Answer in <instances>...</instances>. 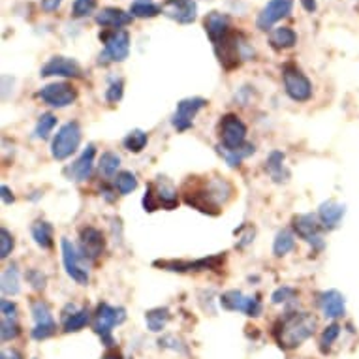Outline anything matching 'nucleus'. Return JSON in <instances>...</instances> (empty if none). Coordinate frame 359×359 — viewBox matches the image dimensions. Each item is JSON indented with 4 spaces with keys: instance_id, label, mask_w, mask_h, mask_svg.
Here are the masks:
<instances>
[{
    "instance_id": "f257e3e1",
    "label": "nucleus",
    "mask_w": 359,
    "mask_h": 359,
    "mask_svg": "<svg viewBox=\"0 0 359 359\" xmlns=\"http://www.w3.org/2000/svg\"><path fill=\"white\" fill-rule=\"evenodd\" d=\"M231 196H233V187L226 179H212L209 183H194L192 189L187 184V190H184L187 205L194 207L205 215H212V217L220 212V207L226 201H230Z\"/></svg>"
},
{
    "instance_id": "f03ea898",
    "label": "nucleus",
    "mask_w": 359,
    "mask_h": 359,
    "mask_svg": "<svg viewBox=\"0 0 359 359\" xmlns=\"http://www.w3.org/2000/svg\"><path fill=\"white\" fill-rule=\"evenodd\" d=\"M316 325L318 322L309 312H290L275 325L273 335L277 339L278 346L284 350H294L314 335Z\"/></svg>"
},
{
    "instance_id": "7ed1b4c3",
    "label": "nucleus",
    "mask_w": 359,
    "mask_h": 359,
    "mask_svg": "<svg viewBox=\"0 0 359 359\" xmlns=\"http://www.w3.org/2000/svg\"><path fill=\"white\" fill-rule=\"evenodd\" d=\"M126 320V312L121 306H111L107 303H100L95 314V331L100 335L106 346H113L111 331L115 325L123 324Z\"/></svg>"
},
{
    "instance_id": "20e7f679",
    "label": "nucleus",
    "mask_w": 359,
    "mask_h": 359,
    "mask_svg": "<svg viewBox=\"0 0 359 359\" xmlns=\"http://www.w3.org/2000/svg\"><path fill=\"white\" fill-rule=\"evenodd\" d=\"M226 256L224 254H217V256H209V258H200L194 262L189 259H164V262H154L156 267H162L165 271L173 273H192V271H220L224 265Z\"/></svg>"
},
{
    "instance_id": "39448f33",
    "label": "nucleus",
    "mask_w": 359,
    "mask_h": 359,
    "mask_svg": "<svg viewBox=\"0 0 359 359\" xmlns=\"http://www.w3.org/2000/svg\"><path fill=\"white\" fill-rule=\"evenodd\" d=\"M218 132H220V147L233 151V149H241L247 145L245 143L247 142V124L233 113H228L220 118Z\"/></svg>"
},
{
    "instance_id": "423d86ee",
    "label": "nucleus",
    "mask_w": 359,
    "mask_h": 359,
    "mask_svg": "<svg viewBox=\"0 0 359 359\" xmlns=\"http://www.w3.org/2000/svg\"><path fill=\"white\" fill-rule=\"evenodd\" d=\"M81 126L77 123H66L62 128L57 132L51 145V154L55 160H66L68 156L76 153L79 143H81Z\"/></svg>"
},
{
    "instance_id": "0eeeda50",
    "label": "nucleus",
    "mask_w": 359,
    "mask_h": 359,
    "mask_svg": "<svg viewBox=\"0 0 359 359\" xmlns=\"http://www.w3.org/2000/svg\"><path fill=\"white\" fill-rule=\"evenodd\" d=\"M284 90L294 102H306L312 96L311 79L295 65H286L283 70Z\"/></svg>"
},
{
    "instance_id": "6e6552de",
    "label": "nucleus",
    "mask_w": 359,
    "mask_h": 359,
    "mask_svg": "<svg viewBox=\"0 0 359 359\" xmlns=\"http://www.w3.org/2000/svg\"><path fill=\"white\" fill-rule=\"evenodd\" d=\"M60 250H62V264H65L68 277L85 286L88 283V265L85 264V256L68 239L60 241Z\"/></svg>"
},
{
    "instance_id": "1a4fd4ad",
    "label": "nucleus",
    "mask_w": 359,
    "mask_h": 359,
    "mask_svg": "<svg viewBox=\"0 0 359 359\" xmlns=\"http://www.w3.org/2000/svg\"><path fill=\"white\" fill-rule=\"evenodd\" d=\"M320 218L316 215L305 212V215H297L292 220L294 231L297 236L311 245L316 252L324 248V237H322V226H320Z\"/></svg>"
},
{
    "instance_id": "9d476101",
    "label": "nucleus",
    "mask_w": 359,
    "mask_h": 359,
    "mask_svg": "<svg viewBox=\"0 0 359 359\" xmlns=\"http://www.w3.org/2000/svg\"><path fill=\"white\" fill-rule=\"evenodd\" d=\"M30 311H32V318H34L36 325L32 330V339L34 341H46L49 337H53L57 333V324H55L51 309L46 301L36 299L30 303Z\"/></svg>"
},
{
    "instance_id": "9b49d317",
    "label": "nucleus",
    "mask_w": 359,
    "mask_h": 359,
    "mask_svg": "<svg viewBox=\"0 0 359 359\" xmlns=\"http://www.w3.org/2000/svg\"><path fill=\"white\" fill-rule=\"evenodd\" d=\"M207 104H209V102H207L205 98H200V96L184 98V100L179 102L175 113H173V118H171L173 128L179 130V132H187L189 128H192L196 115H198Z\"/></svg>"
},
{
    "instance_id": "f8f14e48",
    "label": "nucleus",
    "mask_w": 359,
    "mask_h": 359,
    "mask_svg": "<svg viewBox=\"0 0 359 359\" xmlns=\"http://www.w3.org/2000/svg\"><path fill=\"white\" fill-rule=\"evenodd\" d=\"M220 305L226 309V311L233 312H245L247 316H259L262 314V303H259L258 297H252V295H245L239 290H230L226 294L220 295Z\"/></svg>"
},
{
    "instance_id": "ddd939ff",
    "label": "nucleus",
    "mask_w": 359,
    "mask_h": 359,
    "mask_svg": "<svg viewBox=\"0 0 359 359\" xmlns=\"http://www.w3.org/2000/svg\"><path fill=\"white\" fill-rule=\"evenodd\" d=\"M215 51H217V57L224 70H233L241 65L243 46L239 34H236V32H230L226 38L215 43Z\"/></svg>"
},
{
    "instance_id": "4468645a",
    "label": "nucleus",
    "mask_w": 359,
    "mask_h": 359,
    "mask_svg": "<svg viewBox=\"0 0 359 359\" xmlns=\"http://www.w3.org/2000/svg\"><path fill=\"white\" fill-rule=\"evenodd\" d=\"M41 100L51 107H68L77 98V90L70 83H49L38 93Z\"/></svg>"
},
{
    "instance_id": "2eb2a0df",
    "label": "nucleus",
    "mask_w": 359,
    "mask_h": 359,
    "mask_svg": "<svg viewBox=\"0 0 359 359\" xmlns=\"http://www.w3.org/2000/svg\"><path fill=\"white\" fill-rule=\"evenodd\" d=\"M102 40L106 43L104 59L111 60V62H123V60L128 57L130 34L126 30H111V32H107V34L102 36Z\"/></svg>"
},
{
    "instance_id": "dca6fc26",
    "label": "nucleus",
    "mask_w": 359,
    "mask_h": 359,
    "mask_svg": "<svg viewBox=\"0 0 359 359\" xmlns=\"http://www.w3.org/2000/svg\"><path fill=\"white\" fill-rule=\"evenodd\" d=\"M292 8H294V0H269L264 10L259 12L258 19H256V27L259 30H269L277 21L290 15Z\"/></svg>"
},
{
    "instance_id": "f3484780",
    "label": "nucleus",
    "mask_w": 359,
    "mask_h": 359,
    "mask_svg": "<svg viewBox=\"0 0 359 359\" xmlns=\"http://www.w3.org/2000/svg\"><path fill=\"white\" fill-rule=\"evenodd\" d=\"M162 13L177 23L190 25L198 18V4L194 0H165L162 4Z\"/></svg>"
},
{
    "instance_id": "a211bd4d",
    "label": "nucleus",
    "mask_w": 359,
    "mask_h": 359,
    "mask_svg": "<svg viewBox=\"0 0 359 359\" xmlns=\"http://www.w3.org/2000/svg\"><path fill=\"white\" fill-rule=\"evenodd\" d=\"M106 248V237L100 230H96L93 226H88L81 231V241H79V252L85 256L88 262H95L102 256Z\"/></svg>"
},
{
    "instance_id": "6ab92c4d",
    "label": "nucleus",
    "mask_w": 359,
    "mask_h": 359,
    "mask_svg": "<svg viewBox=\"0 0 359 359\" xmlns=\"http://www.w3.org/2000/svg\"><path fill=\"white\" fill-rule=\"evenodd\" d=\"M147 189L151 190V194H153L154 201H156V207H164V209L171 211V209H175L179 205L177 189L165 177H158L153 184H149Z\"/></svg>"
},
{
    "instance_id": "aec40b11",
    "label": "nucleus",
    "mask_w": 359,
    "mask_h": 359,
    "mask_svg": "<svg viewBox=\"0 0 359 359\" xmlns=\"http://www.w3.org/2000/svg\"><path fill=\"white\" fill-rule=\"evenodd\" d=\"M83 70L81 66L77 65L74 59H66V57H53L48 65L40 70L41 77H81Z\"/></svg>"
},
{
    "instance_id": "412c9836",
    "label": "nucleus",
    "mask_w": 359,
    "mask_h": 359,
    "mask_svg": "<svg viewBox=\"0 0 359 359\" xmlns=\"http://www.w3.org/2000/svg\"><path fill=\"white\" fill-rule=\"evenodd\" d=\"M203 27H205V32L209 36V40L212 43H218V41L226 38V36L230 34V18L226 15V13L220 12H211L207 13L205 21H203Z\"/></svg>"
},
{
    "instance_id": "4be33fe9",
    "label": "nucleus",
    "mask_w": 359,
    "mask_h": 359,
    "mask_svg": "<svg viewBox=\"0 0 359 359\" xmlns=\"http://www.w3.org/2000/svg\"><path fill=\"white\" fill-rule=\"evenodd\" d=\"M318 305L324 312L325 318H341L344 316V311H346V303H344V295L337 290H327L324 294H320Z\"/></svg>"
},
{
    "instance_id": "5701e85b",
    "label": "nucleus",
    "mask_w": 359,
    "mask_h": 359,
    "mask_svg": "<svg viewBox=\"0 0 359 359\" xmlns=\"http://www.w3.org/2000/svg\"><path fill=\"white\" fill-rule=\"evenodd\" d=\"M95 154H96V149L95 145H88L85 151L81 153V156L70 165V177L77 183H83V181H87L90 179V173H93V165H95Z\"/></svg>"
},
{
    "instance_id": "b1692460",
    "label": "nucleus",
    "mask_w": 359,
    "mask_h": 359,
    "mask_svg": "<svg viewBox=\"0 0 359 359\" xmlns=\"http://www.w3.org/2000/svg\"><path fill=\"white\" fill-rule=\"evenodd\" d=\"M96 23L100 27L118 30L132 23V13H126L121 8H104L100 13H96Z\"/></svg>"
},
{
    "instance_id": "393cba45",
    "label": "nucleus",
    "mask_w": 359,
    "mask_h": 359,
    "mask_svg": "<svg viewBox=\"0 0 359 359\" xmlns=\"http://www.w3.org/2000/svg\"><path fill=\"white\" fill-rule=\"evenodd\" d=\"M344 212H346V209L341 203H337V201H324L320 205L318 218L325 230H335L337 226L341 224Z\"/></svg>"
},
{
    "instance_id": "a878e982",
    "label": "nucleus",
    "mask_w": 359,
    "mask_h": 359,
    "mask_svg": "<svg viewBox=\"0 0 359 359\" xmlns=\"http://www.w3.org/2000/svg\"><path fill=\"white\" fill-rule=\"evenodd\" d=\"M72 312H68L66 309L62 314V327H65L66 333H76V331H81L85 325L90 322V312L87 309H76L74 305H70Z\"/></svg>"
},
{
    "instance_id": "bb28decb",
    "label": "nucleus",
    "mask_w": 359,
    "mask_h": 359,
    "mask_svg": "<svg viewBox=\"0 0 359 359\" xmlns=\"http://www.w3.org/2000/svg\"><path fill=\"white\" fill-rule=\"evenodd\" d=\"M30 233H32V239L40 248L43 250H49V248H53V226L46 220H36L32 224V228H30Z\"/></svg>"
},
{
    "instance_id": "cd10ccee",
    "label": "nucleus",
    "mask_w": 359,
    "mask_h": 359,
    "mask_svg": "<svg viewBox=\"0 0 359 359\" xmlns=\"http://www.w3.org/2000/svg\"><path fill=\"white\" fill-rule=\"evenodd\" d=\"M265 171L271 175L275 183H284L288 179V171L284 168V154L280 151H273L265 162Z\"/></svg>"
},
{
    "instance_id": "c85d7f7f",
    "label": "nucleus",
    "mask_w": 359,
    "mask_h": 359,
    "mask_svg": "<svg viewBox=\"0 0 359 359\" xmlns=\"http://www.w3.org/2000/svg\"><path fill=\"white\" fill-rule=\"evenodd\" d=\"M269 43L275 49H290L297 43V34L290 27H280L273 30L269 36Z\"/></svg>"
},
{
    "instance_id": "c756f323",
    "label": "nucleus",
    "mask_w": 359,
    "mask_h": 359,
    "mask_svg": "<svg viewBox=\"0 0 359 359\" xmlns=\"http://www.w3.org/2000/svg\"><path fill=\"white\" fill-rule=\"evenodd\" d=\"M170 311L168 309H162V306H158V309H153V311H149L147 314H145V324H147L149 331H153V333H158V331H162L168 325V322H170Z\"/></svg>"
},
{
    "instance_id": "7c9ffc66",
    "label": "nucleus",
    "mask_w": 359,
    "mask_h": 359,
    "mask_svg": "<svg viewBox=\"0 0 359 359\" xmlns=\"http://www.w3.org/2000/svg\"><path fill=\"white\" fill-rule=\"evenodd\" d=\"M19 290H21V278H19L18 265L12 264L2 273V294L18 295Z\"/></svg>"
},
{
    "instance_id": "2f4dec72",
    "label": "nucleus",
    "mask_w": 359,
    "mask_h": 359,
    "mask_svg": "<svg viewBox=\"0 0 359 359\" xmlns=\"http://www.w3.org/2000/svg\"><path fill=\"white\" fill-rule=\"evenodd\" d=\"M220 151V154H222V158L226 160V164L230 165V168H237V165H241V162L245 158H248L250 154H254V145H245V147L241 149H233V151H230V149H224L220 147L218 149Z\"/></svg>"
},
{
    "instance_id": "473e14b6",
    "label": "nucleus",
    "mask_w": 359,
    "mask_h": 359,
    "mask_svg": "<svg viewBox=\"0 0 359 359\" xmlns=\"http://www.w3.org/2000/svg\"><path fill=\"white\" fill-rule=\"evenodd\" d=\"M147 143H149L147 132H143V130H140V128L132 130L128 136L123 140L124 149H126V151H130V153H142L143 149L147 147Z\"/></svg>"
},
{
    "instance_id": "72a5a7b5",
    "label": "nucleus",
    "mask_w": 359,
    "mask_h": 359,
    "mask_svg": "<svg viewBox=\"0 0 359 359\" xmlns=\"http://www.w3.org/2000/svg\"><path fill=\"white\" fill-rule=\"evenodd\" d=\"M295 247V237L292 231L283 230L278 231L277 237H275V243H273V254L280 258V256H286L288 252H292Z\"/></svg>"
},
{
    "instance_id": "f704fd0d",
    "label": "nucleus",
    "mask_w": 359,
    "mask_h": 359,
    "mask_svg": "<svg viewBox=\"0 0 359 359\" xmlns=\"http://www.w3.org/2000/svg\"><path fill=\"white\" fill-rule=\"evenodd\" d=\"M160 12H162V6L154 4V2H151V0H140V2H134V4L130 6L132 18L151 19V18H156Z\"/></svg>"
},
{
    "instance_id": "c9c22d12",
    "label": "nucleus",
    "mask_w": 359,
    "mask_h": 359,
    "mask_svg": "<svg viewBox=\"0 0 359 359\" xmlns=\"http://www.w3.org/2000/svg\"><path fill=\"white\" fill-rule=\"evenodd\" d=\"M55 126H57V117H55L53 113H43V115H40V118H38V123H36L34 136L38 137V140H46V137H49V134L53 132Z\"/></svg>"
},
{
    "instance_id": "e433bc0d",
    "label": "nucleus",
    "mask_w": 359,
    "mask_h": 359,
    "mask_svg": "<svg viewBox=\"0 0 359 359\" xmlns=\"http://www.w3.org/2000/svg\"><path fill=\"white\" fill-rule=\"evenodd\" d=\"M115 189L118 190V194H130V192H134L137 189V179L134 173H130V171H123V173H118L115 177Z\"/></svg>"
},
{
    "instance_id": "4c0bfd02",
    "label": "nucleus",
    "mask_w": 359,
    "mask_h": 359,
    "mask_svg": "<svg viewBox=\"0 0 359 359\" xmlns=\"http://www.w3.org/2000/svg\"><path fill=\"white\" fill-rule=\"evenodd\" d=\"M121 168V158L118 154L107 151V153L102 154L100 158V173H104L106 177H115L117 175V170Z\"/></svg>"
},
{
    "instance_id": "58836bf2",
    "label": "nucleus",
    "mask_w": 359,
    "mask_h": 359,
    "mask_svg": "<svg viewBox=\"0 0 359 359\" xmlns=\"http://www.w3.org/2000/svg\"><path fill=\"white\" fill-rule=\"evenodd\" d=\"M21 330H19V325L15 320H8L2 318V330H0V335H2V341H13V339H18Z\"/></svg>"
},
{
    "instance_id": "ea45409f",
    "label": "nucleus",
    "mask_w": 359,
    "mask_h": 359,
    "mask_svg": "<svg viewBox=\"0 0 359 359\" xmlns=\"http://www.w3.org/2000/svg\"><path fill=\"white\" fill-rule=\"evenodd\" d=\"M96 0H76L74 2V18H87L95 12Z\"/></svg>"
},
{
    "instance_id": "a19ab883",
    "label": "nucleus",
    "mask_w": 359,
    "mask_h": 359,
    "mask_svg": "<svg viewBox=\"0 0 359 359\" xmlns=\"http://www.w3.org/2000/svg\"><path fill=\"white\" fill-rule=\"evenodd\" d=\"M341 335V325L331 324L330 327H325V331L322 333V339H320V344H322V350H327V348L337 341V337Z\"/></svg>"
},
{
    "instance_id": "79ce46f5",
    "label": "nucleus",
    "mask_w": 359,
    "mask_h": 359,
    "mask_svg": "<svg viewBox=\"0 0 359 359\" xmlns=\"http://www.w3.org/2000/svg\"><path fill=\"white\" fill-rule=\"evenodd\" d=\"M13 250V237L6 228H0V258H8Z\"/></svg>"
},
{
    "instance_id": "37998d69",
    "label": "nucleus",
    "mask_w": 359,
    "mask_h": 359,
    "mask_svg": "<svg viewBox=\"0 0 359 359\" xmlns=\"http://www.w3.org/2000/svg\"><path fill=\"white\" fill-rule=\"evenodd\" d=\"M123 93L124 83L121 81V79H117V81H113L111 85H109V88L106 90V100L109 102V104H117V102L123 98Z\"/></svg>"
},
{
    "instance_id": "c03bdc74",
    "label": "nucleus",
    "mask_w": 359,
    "mask_h": 359,
    "mask_svg": "<svg viewBox=\"0 0 359 359\" xmlns=\"http://www.w3.org/2000/svg\"><path fill=\"white\" fill-rule=\"evenodd\" d=\"M295 297V290L288 288V286H283V288H278L275 294L271 295V301L275 305H280V303H286L288 299H294Z\"/></svg>"
},
{
    "instance_id": "a18cd8bd",
    "label": "nucleus",
    "mask_w": 359,
    "mask_h": 359,
    "mask_svg": "<svg viewBox=\"0 0 359 359\" xmlns=\"http://www.w3.org/2000/svg\"><path fill=\"white\" fill-rule=\"evenodd\" d=\"M0 309H2V318L15 320V316H18V306H15V303H12V301L2 299Z\"/></svg>"
},
{
    "instance_id": "49530a36",
    "label": "nucleus",
    "mask_w": 359,
    "mask_h": 359,
    "mask_svg": "<svg viewBox=\"0 0 359 359\" xmlns=\"http://www.w3.org/2000/svg\"><path fill=\"white\" fill-rule=\"evenodd\" d=\"M27 278H29V283L32 284L36 290L46 288V277H43L40 271H36V269H30V271L27 273Z\"/></svg>"
},
{
    "instance_id": "de8ad7c7",
    "label": "nucleus",
    "mask_w": 359,
    "mask_h": 359,
    "mask_svg": "<svg viewBox=\"0 0 359 359\" xmlns=\"http://www.w3.org/2000/svg\"><path fill=\"white\" fill-rule=\"evenodd\" d=\"M60 2H62V0H41V10L48 13L57 12L60 6Z\"/></svg>"
},
{
    "instance_id": "09e8293b",
    "label": "nucleus",
    "mask_w": 359,
    "mask_h": 359,
    "mask_svg": "<svg viewBox=\"0 0 359 359\" xmlns=\"http://www.w3.org/2000/svg\"><path fill=\"white\" fill-rule=\"evenodd\" d=\"M0 192H2V201H4V203H8V205L15 201V198H13V192L10 189H8L6 184H2V189H0Z\"/></svg>"
},
{
    "instance_id": "8fccbe9b",
    "label": "nucleus",
    "mask_w": 359,
    "mask_h": 359,
    "mask_svg": "<svg viewBox=\"0 0 359 359\" xmlns=\"http://www.w3.org/2000/svg\"><path fill=\"white\" fill-rule=\"evenodd\" d=\"M0 359H23V355L18 352V350H4Z\"/></svg>"
},
{
    "instance_id": "3c124183",
    "label": "nucleus",
    "mask_w": 359,
    "mask_h": 359,
    "mask_svg": "<svg viewBox=\"0 0 359 359\" xmlns=\"http://www.w3.org/2000/svg\"><path fill=\"white\" fill-rule=\"evenodd\" d=\"M301 4L305 8L306 12H314L316 10V0H301Z\"/></svg>"
},
{
    "instance_id": "603ef678",
    "label": "nucleus",
    "mask_w": 359,
    "mask_h": 359,
    "mask_svg": "<svg viewBox=\"0 0 359 359\" xmlns=\"http://www.w3.org/2000/svg\"><path fill=\"white\" fill-rule=\"evenodd\" d=\"M102 359H123V355L118 352H115V350H111V352H107Z\"/></svg>"
}]
</instances>
